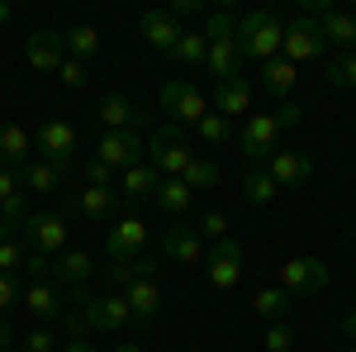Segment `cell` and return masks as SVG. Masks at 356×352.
<instances>
[{
    "mask_svg": "<svg viewBox=\"0 0 356 352\" xmlns=\"http://www.w3.org/2000/svg\"><path fill=\"white\" fill-rule=\"evenodd\" d=\"M280 38H285V20L275 10H252L238 20V53L243 57L271 62V57H280Z\"/></svg>",
    "mask_w": 356,
    "mask_h": 352,
    "instance_id": "1",
    "label": "cell"
},
{
    "mask_svg": "<svg viewBox=\"0 0 356 352\" xmlns=\"http://www.w3.org/2000/svg\"><path fill=\"white\" fill-rule=\"evenodd\" d=\"M114 210H119V195H114V186L62 190V205H57V215H62V219H90V224H110Z\"/></svg>",
    "mask_w": 356,
    "mask_h": 352,
    "instance_id": "2",
    "label": "cell"
},
{
    "mask_svg": "<svg viewBox=\"0 0 356 352\" xmlns=\"http://www.w3.org/2000/svg\"><path fill=\"white\" fill-rule=\"evenodd\" d=\"M191 143L181 134V124H162V129H152L147 138V162L157 167V176H181L186 167H191Z\"/></svg>",
    "mask_w": 356,
    "mask_h": 352,
    "instance_id": "3",
    "label": "cell"
},
{
    "mask_svg": "<svg viewBox=\"0 0 356 352\" xmlns=\"http://www.w3.org/2000/svg\"><path fill=\"white\" fill-rule=\"evenodd\" d=\"M33 158L62 167V171H76V129L67 119H43L33 134Z\"/></svg>",
    "mask_w": 356,
    "mask_h": 352,
    "instance_id": "4",
    "label": "cell"
},
{
    "mask_svg": "<svg viewBox=\"0 0 356 352\" xmlns=\"http://www.w3.org/2000/svg\"><path fill=\"white\" fill-rule=\"evenodd\" d=\"M19 238L29 252L57 257V252H67V219L57 210H29V219L19 224Z\"/></svg>",
    "mask_w": 356,
    "mask_h": 352,
    "instance_id": "5",
    "label": "cell"
},
{
    "mask_svg": "<svg viewBox=\"0 0 356 352\" xmlns=\"http://www.w3.org/2000/svg\"><path fill=\"white\" fill-rule=\"evenodd\" d=\"M323 48H328V43H323V29H318L314 15H304V10H300L295 20H285V38H280V57H285V62L304 67V62H314Z\"/></svg>",
    "mask_w": 356,
    "mask_h": 352,
    "instance_id": "6",
    "label": "cell"
},
{
    "mask_svg": "<svg viewBox=\"0 0 356 352\" xmlns=\"http://www.w3.org/2000/svg\"><path fill=\"white\" fill-rule=\"evenodd\" d=\"M204 271H209V286L214 291H233L238 281H243V243L228 234L219 243L204 247Z\"/></svg>",
    "mask_w": 356,
    "mask_h": 352,
    "instance_id": "7",
    "label": "cell"
},
{
    "mask_svg": "<svg viewBox=\"0 0 356 352\" xmlns=\"http://www.w3.org/2000/svg\"><path fill=\"white\" fill-rule=\"evenodd\" d=\"M275 286L290 291L295 300H304V296H314V291L328 286V267H323L318 257H290V262L275 267Z\"/></svg>",
    "mask_w": 356,
    "mask_h": 352,
    "instance_id": "8",
    "label": "cell"
},
{
    "mask_svg": "<svg viewBox=\"0 0 356 352\" xmlns=\"http://www.w3.org/2000/svg\"><path fill=\"white\" fill-rule=\"evenodd\" d=\"M95 119L105 124V134H147L152 129V109L134 105L129 95H105Z\"/></svg>",
    "mask_w": 356,
    "mask_h": 352,
    "instance_id": "9",
    "label": "cell"
},
{
    "mask_svg": "<svg viewBox=\"0 0 356 352\" xmlns=\"http://www.w3.org/2000/svg\"><path fill=\"white\" fill-rule=\"evenodd\" d=\"M90 158H100L110 171H129L134 162L147 158V138H143V134H100Z\"/></svg>",
    "mask_w": 356,
    "mask_h": 352,
    "instance_id": "10",
    "label": "cell"
},
{
    "mask_svg": "<svg viewBox=\"0 0 356 352\" xmlns=\"http://www.w3.org/2000/svg\"><path fill=\"white\" fill-rule=\"evenodd\" d=\"M86 324L90 333H124L134 328V309H129V296H100V300H86Z\"/></svg>",
    "mask_w": 356,
    "mask_h": 352,
    "instance_id": "11",
    "label": "cell"
},
{
    "mask_svg": "<svg viewBox=\"0 0 356 352\" xmlns=\"http://www.w3.org/2000/svg\"><path fill=\"white\" fill-rule=\"evenodd\" d=\"M275 143H280V129H275L271 114H247L243 134H238V148H243V158L252 167H261L266 158L275 153Z\"/></svg>",
    "mask_w": 356,
    "mask_h": 352,
    "instance_id": "12",
    "label": "cell"
},
{
    "mask_svg": "<svg viewBox=\"0 0 356 352\" xmlns=\"http://www.w3.org/2000/svg\"><path fill=\"white\" fill-rule=\"evenodd\" d=\"M143 247H147V224L138 215L114 219V229L105 234V257H110V262H134Z\"/></svg>",
    "mask_w": 356,
    "mask_h": 352,
    "instance_id": "13",
    "label": "cell"
},
{
    "mask_svg": "<svg viewBox=\"0 0 356 352\" xmlns=\"http://www.w3.org/2000/svg\"><path fill=\"white\" fill-rule=\"evenodd\" d=\"M157 100H162V109L176 119V124H200V119L209 114V100H204L191 82H166Z\"/></svg>",
    "mask_w": 356,
    "mask_h": 352,
    "instance_id": "14",
    "label": "cell"
},
{
    "mask_svg": "<svg viewBox=\"0 0 356 352\" xmlns=\"http://www.w3.org/2000/svg\"><path fill=\"white\" fill-rule=\"evenodd\" d=\"M24 62L33 72H57L62 62H67V43H62V33L57 29H33L24 38Z\"/></svg>",
    "mask_w": 356,
    "mask_h": 352,
    "instance_id": "15",
    "label": "cell"
},
{
    "mask_svg": "<svg viewBox=\"0 0 356 352\" xmlns=\"http://www.w3.org/2000/svg\"><path fill=\"white\" fill-rule=\"evenodd\" d=\"M29 162H33V134L15 119H0V167L24 171Z\"/></svg>",
    "mask_w": 356,
    "mask_h": 352,
    "instance_id": "16",
    "label": "cell"
},
{
    "mask_svg": "<svg viewBox=\"0 0 356 352\" xmlns=\"http://www.w3.org/2000/svg\"><path fill=\"white\" fill-rule=\"evenodd\" d=\"M19 305H24L33 319H62V309H67V291H62L57 281H33V286H24Z\"/></svg>",
    "mask_w": 356,
    "mask_h": 352,
    "instance_id": "17",
    "label": "cell"
},
{
    "mask_svg": "<svg viewBox=\"0 0 356 352\" xmlns=\"http://www.w3.org/2000/svg\"><path fill=\"white\" fill-rule=\"evenodd\" d=\"M90 271H95V257L81 252V247H67V252L53 257V276H48V281H57L62 291H76V286L90 281Z\"/></svg>",
    "mask_w": 356,
    "mask_h": 352,
    "instance_id": "18",
    "label": "cell"
},
{
    "mask_svg": "<svg viewBox=\"0 0 356 352\" xmlns=\"http://www.w3.org/2000/svg\"><path fill=\"white\" fill-rule=\"evenodd\" d=\"M266 171H271L275 186H304L314 176V162L304 153H295V148H275L271 158H266Z\"/></svg>",
    "mask_w": 356,
    "mask_h": 352,
    "instance_id": "19",
    "label": "cell"
},
{
    "mask_svg": "<svg viewBox=\"0 0 356 352\" xmlns=\"http://www.w3.org/2000/svg\"><path fill=\"white\" fill-rule=\"evenodd\" d=\"M157 186H162V176H157V167L147 162H134L129 171H119V190H124V200L129 205H147L152 195H157Z\"/></svg>",
    "mask_w": 356,
    "mask_h": 352,
    "instance_id": "20",
    "label": "cell"
},
{
    "mask_svg": "<svg viewBox=\"0 0 356 352\" xmlns=\"http://www.w3.org/2000/svg\"><path fill=\"white\" fill-rule=\"evenodd\" d=\"M162 257H171V262H204V238L195 234L191 224H171L162 234Z\"/></svg>",
    "mask_w": 356,
    "mask_h": 352,
    "instance_id": "21",
    "label": "cell"
},
{
    "mask_svg": "<svg viewBox=\"0 0 356 352\" xmlns=\"http://www.w3.org/2000/svg\"><path fill=\"white\" fill-rule=\"evenodd\" d=\"M247 109H252V86H247V77L214 82V114L233 119V114H247Z\"/></svg>",
    "mask_w": 356,
    "mask_h": 352,
    "instance_id": "22",
    "label": "cell"
},
{
    "mask_svg": "<svg viewBox=\"0 0 356 352\" xmlns=\"http://www.w3.org/2000/svg\"><path fill=\"white\" fill-rule=\"evenodd\" d=\"M138 29H143V38H147V43L157 48V53H171V48H176V38L186 33V29L176 24V20H171L166 10H147V15L138 20Z\"/></svg>",
    "mask_w": 356,
    "mask_h": 352,
    "instance_id": "23",
    "label": "cell"
},
{
    "mask_svg": "<svg viewBox=\"0 0 356 352\" xmlns=\"http://www.w3.org/2000/svg\"><path fill=\"white\" fill-rule=\"evenodd\" d=\"M129 309H134V328H147L157 314H162V291L157 281H134L129 286Z\"/></svg>",
    "mask_w": 356,
    "mask_h": 352,
    "instance_id": "24",
    "label": "cell"
},
{
    "mask_svg": "<svg viewBox=\"0 0 356 352\" xmlns=\"http://www.w3.org/2000/svg\"><path fill=\"white\" fill-rule=\"evenodd\" d=\"M318 29H323V43H337L342 53H352L356 48V15H347V10H323L318 15Z\"/></svg>",
    "mask_w": 356,
    "mask_h": 352,
    "instance_id": "25",
    "label": "cell"
},
{
    "mask_svg": "<svg viewBox=\"0 0 356 352\" xmlns=\"http://www.w3.org/2000/svg\"><path fill=\"white\" fill-rule=\"evenodd\" d=\"M295 82H300V67H295V62H285V57L261 62V86H266V95H275V100H290Z\"/></svg>",
    "mask_w": 356,
    "mask_h": 352,
    "instance_id": "26",
    "label": "cell"
},
{
    "mask_svg": "<svg viewBox=\"0 0 356 352\" xmlns=\"http://www.w3.org/2000/svg\"><path fill=\"white\" fill-rule=\"evenodd\" d=\"M62 181H67V171L53 162H43V158H33V162L19 171V186L24 190H38V195H57L62 190Z\"/></svg>",
    "mask_w": 356,
    "mask_h": 352,
    "instance_id": "27",
    "label": "cell"
},
{
    "mask_svg": "<svg viewBox=\"0 0 356 352\" xmlns=\"http://www.w3.org/2000/svg\"><path fill=\"white\" fill-rule=\"evenodd\" d=\"M295 305H300V300L290 296V291H280V286H261V291L252 296V309H257L266 324H285V314H290Z\"/></svg>",
    "mask_w": 356,
    "mask_h": 352,
    "instance_id": "28",
    "label": "cell"
},
{
    "mask_svg": "<svg viewBox=\"0 0 356 352\" xmlns=\"http://www.w3.org/2000/svg\"><path fill=\"white\" fill-rule=\"evenodd\" d=\"M24 257H29V247H24V238H19V224H5V219H0V276L24 271Z\"/></svg>",
    "mask_w": 356,
    "mask_h": 352,
    "instance_id": "29",
    "label": "cell"
},
{
    "mask_svg": "<svg viewBox=\"0 0 356 352\" xmlns=\"http://www.w3.org/2000/svg\"><path fill=\"white\" fill-rule=\"evenodd\" d=\"M157 205H162L171 219H181L186 210H191V200H195V190L181 181V176H162V186H157V195H152Z\"/></svg>",
    "mask_w": 356,
    "mask_h": 352,
    "instance_id": "30",
    "label": "cell"
},
{
    "mask_svg": "<svg viewBox=\"0 0 356 352\" xmlns=\"http://www.w3.org/2000/svg\"><path fill=\"white\" fill-rule=\"evenodd\" d=\"M238 38H223V43H209V57H204V67L214 72V82H228V77H238Z\"/></svg>",
    "mask_w": 356,
    "mask_h": 352,
    "instance_id": "31",
    "label": "cell"
},
{
    "mask_svg": "<svg viewBox=\"0 0 356 352\" xmlns=\"http://www.w3.org/2000/svg\"><path fill=\"white\" fill-rule=\"evenodd\" d=\"M275 195H280V186L271 181V171H266V167H247V176H243V200L247 205H271Z\"/></svg>",
    "mask_w": 356,
    "mask_h": 352,
    "instance_id": "32",
    "label": "cell"
},
{
    "mask_svg": "<svg viewBox=\"0 0 356 352\" xmlns=\"http://www.w3.org/2000/svg\"><path fill=\"white\" fill-rule=\"evenodd\" d=\"M166 57H171V62H181V67H204V57H209V38H204V33H195V29H186Z\"/></svg>",
    "mask_w": 356,
    "mask_h": 352,
    "instance_id": "33",
    "label": "cell"
},
{
    "mask_svg": "<svg viewBox=\"0 0 356 352\" xmlns=\"http://www.w3.org/2000/svg\"><path fill=\"white\" fill-rule=\"evenodd\" d=\"M62 43H67V53L76 57V62H86V57L100 53V29L95 24H72L67 33H62Z\"/></svg>",
    "mask_w": 356,
    "mask_h": 352,
    "instance_id": "34",
    "label": "cell"
},
{
    "mask_svg": "<svg viewBox=\"0 0 356 352\" xmlns=\"http://www.w3.org/2000/svg\"><path fill=\"white\" fill-rule=\"evenodd\" d=\"M219 162H214V158H191V167H186V171H181V181H186V186L191 190H214L219 186Z\"/></svg>",
    "mask_w": 356,
    "mask_h": 352,
    "instance_id": "35",
    "label": "cell"
},
{
    "mask_svg": "<svg viewBox=\"0 0 356 352\" xmlns=\"http://www.w3.org/2000/svg\"><path fill=\"white\" fill-rule=\"evenodd\" d=\"M328 82L337 91H356V53H337L328 62Z\"/></svg>",
    "mask_w": 356,
    "mask_h": 352,
    "instance_id": "36",
    "label": "cell"
},
{
    "mask_svg": "<svg viewBox=\"0 0 356 352\" xmlns=\"http://www.w3.org/2000/svg\"><path fill=\"white\" fill-rule=\"evenodd\" d=\"M204 38H209V43L238 38V15H233V10H214V15L204 20Z\"/></svg>",
    "mask_w": 356,
    "mask_h": 352,
    "instance_id": "37",
    "label": "cell"
},
{
    "mask_svg": "<svg viewBox=\"0 0 356 352\" xmlns=\"http://www.w3.org/2000/svg\"><path fill=\"white\" fill-rule=\"evenodd\" d=\"M195 134L204 138V143H228V138H233V124H228L223 114H214V109H209V114L195 124Z\"/></svg>",
    "mask_w": 356,
    "mask_h": 352,
    "instance_id": "38",
    "label": "cell"
},
{
    "mask_svg": "<svg viewBox=\"0 0 356 352\" xmlns=\"http://www.w3.org/2000/svg\"><path fill=\"white\" fill-rule=\"evenodd\" d=\"M200 238H209V243H219V238H228V215L223 210H204L200 215V229H195Z\"/></svg>",
    "mask_w": 356,
    "mask_h": 352,
    "instance_id": "39",
    "label": "cell"
},
{
    "mask_svg": "<svg viewBox=\"0 0 356 352\" xmlns=\"http://www.w3.org/2000/svg\"><path fill=\"white\" fill-rule=\"evenodd\" d=\"M100 271H105L114 296H129V286H134V267H129V262H110V267H100Z\"/></svg>",
    "mask_w": 356,
    "mask_h": 352,
    "instance_id": "40",
    "label": "cell"
},
{
    "mask_svg": "<svg viewBox=\"0 0 356 352\" xmlns=\"http://www.w3.org/2000/svg\"><path fill=\"white\" fill-rule=\"evenodd\" d=\"M295 348V328L290 324H266V352H290Z\"/></svg>",
    "mask_w": 356,
    "mask_h": 352,
    "instance_id": "41",
    "label": "cell"
},
{
    "mask_svg": "<svg viewBox=\"0 0 356 352\" xmlns=\"http://www.w3.org/2000/svg\"><path fill=\"white\" fill-rule=\"evenodd\" d=\"M81 176H86V186H114V171L100 158H86L81 162Z\"/></svg>",
    "mask_w": 356,
    "mask_h": 352,
    "instance_id": "42",
    "label": "cell"
},
{
    "mask_svg": "<svg viewBox=\"0 0 356 352\" xmlns=\"http://www.w3.org/2000/svg\"><path fill=\"white\" fill-rule=\"evenodd\" d=\"M0 219H5V224H24V219H29V195H24V190L10 195V200H0Z\"/></svg>",
    "mask_w": 356,
    "mask_h": 352,
    "instance_id": "43",
    "label": "cell"
},
{
    "mask_svg": "<svg viewBox=\"0 0 356 352\" xmlns=\"http://www.w3.org/2000/svg\"><path fill=\"white\" fill-rule=\"evenodd\" d=\"M57 77H62V86H72V91H81L90 77H86V62H76V57H67L62 67H57Z\"/></svg>",
    "mask_w": 356,
    "mask_h": 352,
    "instance_id": "44",
    "label": "cell"
},
{
    "mask_svg": "<svg viewBox=\"0 0 356 352\" xmlns=\"http://www.w3.org/2000/svg\"><path fill=\"white\" fill-rule=\"evenodd\" d=\"M19 296H24V286H19L15 276H0V319H5V314L19 305Z\"/></svg>",
    "mask_w": 356,
    "mask_h": 352,
    "instance_id": "45",
    "label": "cell"
},
{
    "mask_svg": "<svg viewBox=\"0 0 356 352\" xmlns=\"http://www.w3.org/2000/svg\"><path fill=\"white\" fill-rule=\"evenodd\" d=\"M166 15L186 29V20H200V15H204V5H200V0H171V5H166Z\"/></svg>",
    "mask_w": 356,
    "mask_h": 352,
    "instance_id": "46",
    "label": "cell"
},
{
    "mask_svg": "<svg viewBox=\"0 0 356 352\" xmlns=\"http://www.w3.org/2000/svg\"><path fill=\"white\" fill-rule=\"evenodd\" d=\"M271 119H275V129H280V134H285V129H300V119H304V109H300V105H295V100H280V109H275Z\"/></svg>",
    "mask_w": 356,
    "mask_h": 352,
    "instance_id": "47",
    "label": "cell"
},
{
    "mask_svg": "<svg viewBox=\"0 0 356 352\" xmlns=\"http://www.w3.org/2000/svg\"><path fill=\"white\" fill-rule=\"evenodd\" d=\"M24 352H57V338L48 333V328H33L24 338Z\"/></svg>",
    "mask_w": 356,
    "mask_h": 352,
    "instance_id": "48",
    "label": "cell"
},
{
    "mask_svg": "<svg viewBox=\"0 0 356 352\" xmlns=\"http://www.w3.org/2000/svg\"><path fill=\"white\" fill-rule=\"evenodd\" d=\"M129 267H134V281H152V276H157V257H152V252H138Z\"/></svg>",
    "mask_w": 356,
    "mask_h": 352,
    "instance_id": "49",
    "label": "cell"
},
{
    "mask_svg": "<svg viewBox=\"0 0 356 352\" xmlns=\"http://www.w3.org/2000/svg\"><path fill=\"white\" fill-rule=\"evenodd\" d=\"M19 171H10V167H0V200H10V195H19Z\"/></svg>",
    "mask_w": 356,
    "mask_h": 352,
    "instance_id": "50",
    "label": "cell"
},
{
    "mask_svg": "<svg viewBox=\"0 0 356 352\" xmlns=\"http://www.w3.org/2000/svg\"><path fill=\"white\" fill-rule=\"evenodd\" d=\"M62 352H95L90 338H72V343H62Z\"/></svg>",
    "mask_w": 356,
    "mask_h": 352,
    "instance_id": "51",
    "label": "cell"
},
{
    "mask_svg": "<svg viewBox=\"0 0 356 352\" xmlns=\"http://www.w3.org/2000/svg\"><path fill=\"white\" fill-rule=\"evenodd\" d=\"M342 333H347V338H352V343H356V305H352V309H347V314H342Z\"/></svg>",
    "mask_w": 356,
    "mask_h": 352,
    "instance_id": "52",
    "label": "cell"
},
{
    "mask_svg": "<svg viewBox=\"0 0 356 352\" xmlns=\"http://www.w3.org/2000/svg\"><path fill=\"white\" fill-rule=\"evenodd\" d=\"M10 348H15V328L0 319V352H10Z\"/></svg>",
    "mask_w": 356,
    "mask_h": 352,
    "instance_id": "53",
    "label": "cell"
},
{
    "mask_svg": "<svg viewBox=\"0 0 356 352\" xmlns=\"http://www.w3.org/2000/svg\"><path fill=\"white\" fill-rule=\"evenodd\" d=\"M114 352H143L138 343H114Z\"/></svg>",
    "mask_w": 356,
    "mask_h": 352,
    "instance_id": "54",
    "label": "cell"
},
{
    "mask_svg": "<svg viewBox=\"0 0 356 352\" xmlns=\"http://www.w3.org/2000/svg\"><path fill=\"white\" fill-rule=\"evenodd\" d=\"M5 20H10V5H5V0H0V24H5Z\"/></svg>",
    "mask_w": 356,
    "mask_h": 352,
    "instance_id": "55",
    "label": "cell"
},
{
    "mask_svg": "<svg viewBox=\"0 0 356 352\" xmlns=\"http://www.w3.org/2000/svg\"><path fill=\"white\" fill-rule=\"evenodd\" d=\"M342 352H356V343H352V348H342Z\"/></svg>",
    "mask_w": 356,
    "mask_h": 352,
    "instance_id": "56",
    "label": "cell"
},
{
    "mask_svg": "<svg viewBox=\"0 0 356 352\" xmlns=\"http://www.w3.org/2000/svg\"><path fill=\"white\" fill-rule=\"evenodd\" d=\"M10 352H24V348H10Z\"/></svg>",
    "mask_w": 356,
    "mask_h": 352,
    "instance_id": "57",
    "label": "cell"
},
{
    "mask_svg": "<svg viewBox=\"0 0 356 352\" xmlns=\"http://www.w3.org/2000/svg\"><path fill=\"white\" fill-rule=\"evenodd\" d=\"M352 53H356V48H352Z\"/></svg>",
    "mask_w": 356,
    "mask_h": 352,
    "instance_id": "58",
    "label": "cell"
}]
</instances>
